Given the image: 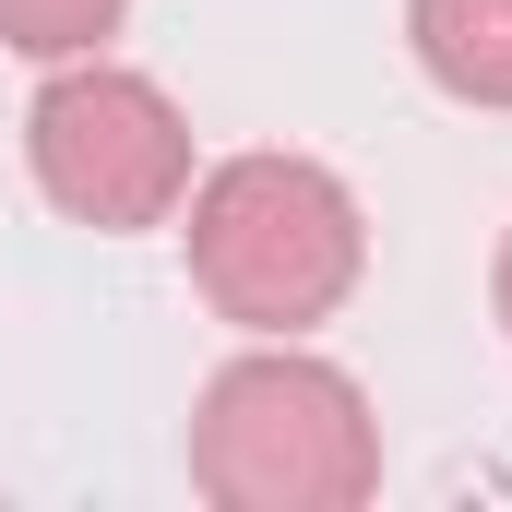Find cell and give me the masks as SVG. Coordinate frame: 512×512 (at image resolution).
<instances>
[{
  "label": "cell",
  "mask_w": 512,
  "mask_h": 512,
  "mask_svg": "<svg viewBox=\"0 0 512 512\" xmlns=\"http://www.w3.org/2000/svg\"><path fill=\"white\" fill-rule=\"evenodd\" d=\"M179 215H191L179 239H191L203 310L239 322V334H310V322H334V310L358 298V274H370V215H358V191H346L334 167H310V155H227V167L191 179Z\"/></svg>",
  "instance_id": "6da1fadb"
},
{
  "label": "cell",
  "mask_w": 512,
  "mask_h": 512,
  "mask_svg": "<svg viewBox=\"0 0 512 512\" xmlns=\"http://www.w3.org/2000/svg\"><path fill=\"white\" fill-rule=\"evenodd\" d=\"M191 489L215 512H358L382 489V417L334 358L262 334L191 405Z\"/></svg>",
  "instance_id": "7a4b0ae2"
},
{
  "label": "cell",
  "mask_w": 512,
  "mask_h": 512,
  "mask_svg": "<svg viewBox=\"0 0 512 512\" xmlns=\"http://www.w3.org/2000/svg\"><path fill=\"white\" fill-rule=\"evenodd\" d=\"M24 167L72 227L131 239L191 203V120L167 84H143L120 60H48V84L24 108Z\"/></svg>",
  "instance_id": "3957f363"
},
{
  "label": "cell",
  "mask_w": 512,
  "mask_h": 512,
  "mask_svg": "<svg viewBox=\"0 0 512 512\" xmlns=\"http://www.w3.org/2000/svg\"><path fill=\"white\" fill-rule=\"evenodd\" d=\"M405 48L453 108L512 120V0H405Z\"/></svg>",
  "instance_id": "277c9868"
},
{
  "label": "cell",
  "mask_w": 512,
  "mask_h": 512,
  "mask_svg": "<svg viewBox=\"0 0 512 512\" xmlns=\"http://www.w3.org/2000/svg\"><path fill=\"white\" fill-rule=\"evenodd\" d=\"M131 24V0H0V48L12 60H96Z\"/></svg>",
  "instance_id": "5b68a950"
},
{
  "label": "cell",
  "mask_w": 512,
  "mask_h": 512,
  "mask_svg": "<svg viewBox=\"0 0 512 512\" xmlns=\"http://www.w3.org/2000/svg\"><path fill=\"white\" fill-rule=\"evenodd\" d=\"M489 310H501V334H512V239H501V262H489Z\"/></svg>",
  "instance_id": "8992f818"
}]
</instances>
